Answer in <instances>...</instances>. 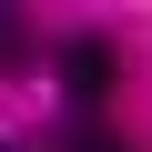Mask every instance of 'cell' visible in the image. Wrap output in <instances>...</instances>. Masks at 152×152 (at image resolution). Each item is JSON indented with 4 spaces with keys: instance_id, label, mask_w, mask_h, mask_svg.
I'll use <instances>...</instances> for the list:
<instances>
[{
    "instance_id": "obj_4",
    "label": "cell",
    "mask_w": 152,
    "mask_h": 152,
    "mask_svg": "<svg viewBox=\"0 0 152 152\" xmlns=\"http://www.w3.org/2000/svg\"><path fill=\"white\" fill-rule=\"evenodd\" d=\"M0 152H31V142H0Z\"/></svg>"
},
{
    "instance_id": "obj_1",
    "label": "cell",
    "mask_w": 152,
    "mask_h": 152,
    "mask_svg": "<svg viewBox=\"0 0 152 152\" xmlns=\"http://www.w3.org/2000/svg\"><path fill=\"white\" fill-rule=\"evenodd\" d=\"M112 71H122V61H112V41H71V51H61L71 102H112Z\"/></svg>"
},
{
    "instance_id": "obj_3",
    "label": "cell",
    "mask_w": 152,
    "mask_h": 152,
    "mask_svg": "<svg viewBox=\"0 0 152 152\" xmlns=\"http://www.w3.org/2000/svg\"><path fill=\"white\" fill-rule=\"evenodd\" d=\"M71 152H122V132H102V122H81V132H71Z\"/></svg>"
},
{
    "instance_id": "obj_2",
    "label": "cell",
    "mask_w": 152,
    "mask_h": 152,
    "mask_svg": "<svg viewBox=\"0 0 152 152\" xmlns=\"http://www.w3.org/2000/svg\"><path fill=\"white\" fill-rule=\"evenodd\" d=\"M20 61H31V20H20V10H0V71H20Z\"/></svg>"
}]
</instances>
